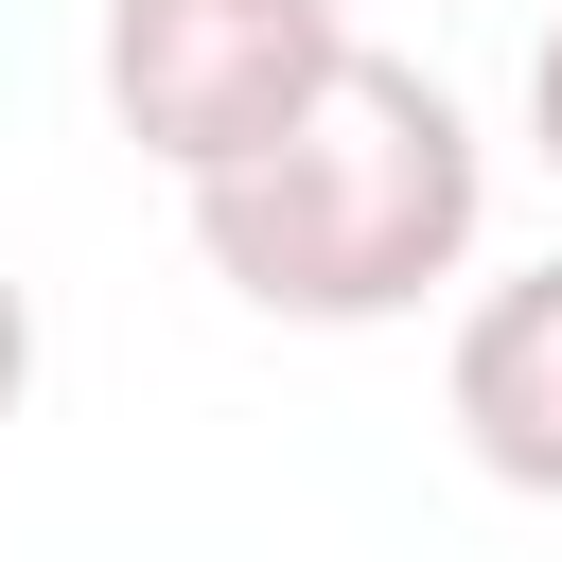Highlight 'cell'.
<instances>
[{"label":"cell","mask_w":562,"mask_h":562,"mask_svg":"<svg viewBox=\"0 0 562 562\" xmlns=\"http://www.w3.org/2000/svg\"><path fill=\"white\" fill-rule=\"evenodd\" d=\"M492 228V158H474V105L422 88L404 53H334V88L246 140L228 176H193V246L246 316H299V334H386L422 316Z\"/></svg>","instance_id":"1"},{"label":"cell","mask_w":562,"mask_h":562,"mask_svg":"<svg viewBox=\"0 0 562 562\" xmlns=\"http://www.w3.org/2000/svg\"><path fill=\"white\" fill-rule=\"evenodd\" d=\"M351 53V0H105V123L193 193L281 140Z\"/></svg>","instance_id":"2"},{"label":"cell","mask_w":562,"mask_h":562,"mask_svg":"<svg viewBox=\"0 0 562 562\" xmlns=\"http://www.w3.org/2000/svg\"><path fill=\"white\" fill-rule=\"evenodd\" d=\"M457 439H474V474H509V492H544L562 509V263H527V281H492L474 316H457Z\"/></svg>","instance_id":"3"},{"label":"cell","mask_w":562,"mask_h":562,"mask_svg":"<svg viewBox=\"0 0 562 562\" xmlns=\"http://www.w3.org/2000/svg\"><path fill=\"white\" fill-rule=\"evenodd\" d=\"M35 404V299H18V263H0V422Z\"/></svg>","instance_id":"4"},{"label":"cell","mask_w":562,"mask_h":562,"mask_svg":"<svg viewBox=\"0 0 562 562\" xmlns=\"http://www.w3.org/2000/svg\"><path fill=\"white\" fill-rule=\"evenodd\" d=\"M527 140H544V176H562V18H544V53H527Z\"/></svg>","instance_id":"5"}]
</instances>
